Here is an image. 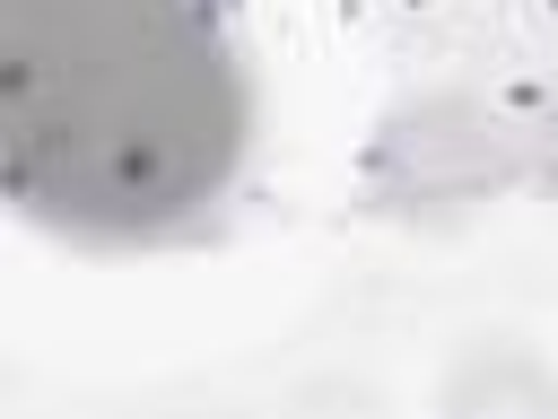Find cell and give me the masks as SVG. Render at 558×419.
Returning <instances> with one entry per match:
<instances>
[{
  "instance_id": "obj_1",
  "label": "cell",
  "mask_w": 558,
  "mask_h": 419,
  "mask_svg": "<svg viewBox=\"0 0 558 419\" xmlns=\"http://www.w3.org/2000/svg\"><path fill=\"white\" fill-rule=\"evenodd\" d=\"M235 148V87L183 0H0V175L61 218H174Z\"/></svg>"
}]
</instances>
